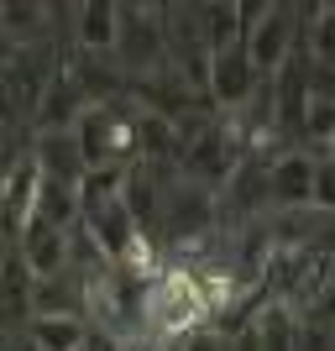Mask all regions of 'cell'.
Returning a JSON list of instances; mask_svg holds the SVG:
<instances>
[{
	"mask_svg": "<svg viewBox=\"0 0 335 351\" xmlns=\"http://www.w3.org/2000/svg\"><path fill=\"white\" fill-rule=\"evenodd\" d=\"M299 11L288 5H247V32H241V43H247V58L257 69V79H273L288 53L299 47V32H293Z\"/></svg>",
	"mask_w": 335,
	"mask_h": 351,
	"instance_id": "obj_2",
	"label": "cell"
},
{
	"mask_svg": "<svg viewBox=\"0 0 335 351\" xmlns=\"http://www.w3.org/2000/svg\"><path fill=\"white\" fill-rule=\"evenodd\" d=\"M178 341H184L178 351H220V336H215V330H204V325L189 330V336H178Z\"/></svg>",
	"mask_w": 335,
	"mask_h": 351,
	"instance_id": "obj_9",
	"label": "cell"
},
{
	"mask_svg": "<svg viewBox=\"0 0 335 351\" xmlns=\"http://www.w3.org/2000/svg\"><path fill=\"white\" fill-rule=\"evenodd\" d=\"M257 69H251L247 58V43H225L220 53H210L204 58V89H210V100L220 105V110H231V116H241L251 105V95H257Z\"/></svg>",
	"mask_w": 335,
	"mask_h": 351,
	"instance_id": "obj_3",
	"label": "cell"
},
{
	"mask_svg": "<svg viewBox=\"0 0 335 351\" xmlns=\"http://www.w3.org/2000/svg\"><path fill=\"white\" fill-rule=\"evenodd\" d=\"M267 210H314V158L299 147L267 162Z\"/></svg>",
	"mask_w": 335,
	"mask_h": 351,
	"instance_id": "obj_4",
	"label": "cell"
},
{
	"mask_svg": "<svg viewBox=\"0 0 335 351\" xmlns=\"http://www.w3.org/2000/svg\"><path fill=\"white\" fill-rule=\"evenodd\" d=\"M241 158H247V152H241V126H236V116H225V121H210V126L184 147L178 162H184V184L215 194Z\"/></svg>",
	"mask_w": 335,
	"mask_h": 351,
	"instance_id": "obj_1",
	"label": "cell"
},
{
	"mask_svg": "<svg viewBox=\"0 0 335 351\" xmlns=\"http://www.w3.org/2000/svg\"><path fill=\"white\" fill-rule=\"evenodd\" d=\"M116 53L126 58V69H162L168 63V43H162L158 11H121L116 21Z\"/></svg>",
	"mask_w": 335,
	"mask_h": 351,
	"instance_id": "obj_5",
	"label": "cell"
},
{
	"mask_svg": "<svg viewBox=\"0 0 335 351\" xmlns=\"http://www.w3.org/2000/svg\"><path fill=\"white\" fill-rule=\"evenodd\" d=\"M69 21H73V37L84 43V53H105V47H116L121 5H79V11H69Z\"/></svg>",
	"mask_w": 335,
	"mask_h": 351,
	"instance_id": "obj_7",
	"label": "cell"
},
{
	"mask_svg": "<svg viewBox=\"0 0 335 351\" xmlns=\"http://www.w3.org/2000/svg\"><path fill=\"white\" fill-rule=\"evenodd\" d=\"M84 336H89V325L79 315H32L21 325L27 351H84Z\"/></svg>",
	"mask_w": 335,
	"mask_h": 351,
	"instance_id": "obj_6",
	"label": "cell"
},
{
	"mask_svg": "<svg viewBox=\"0 0 335 351\" xmlns=\"http://www.w3.org/2000/svg\"><path fill=\"white\" fill-rule=\"evenodd\" d=\"M0 263H5V252H0Z\"/></svg>",
	"mask_w": 335,
	"mask_h": 351,
	"instance_id": "obj_10",
	"label": "cell"
},
{
	"mask_svg": "<svg viewBox=\"0 0 335 351\" xmlns=\"http://www.w3.org/2000/svg\"><path fill=\"white\" fill-rule=\"evenodd\" d=\"M251 336H257V351H299V320L283 304H267L251 320Z\"/></svg>",
	"mask_w": 335,
	"mask_h": 351,
	"instance_id": "obj_8",
	"label": "cell"
}]
</instances>
